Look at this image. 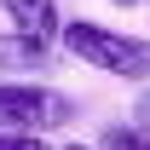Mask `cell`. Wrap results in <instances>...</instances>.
I'll return each instance as SVG.
<instances>
[{"instance_id": "obj_9", "label": "cell", "mask_w": 150, "mask_h": 150, "mask_svg": "<svg viewBox=\"0 0 150 150\" xmlns=\"http://www.w3.org/2000/svg\"><path fill=\"white\" fill-rule=\"evenodd\" d=\"M115 6H144V0H115Z\"/></svg>"}, {"instance_id": "obj_6", "label": "cell", "mask_w": 150, "mask_h": 150, "mask_svg": "<svg viewBox=\"0 0 150 150\" xmlns=\"http://www.w3.org/2000/svg\"><path fill=\"white\" fill-rule=\"evenodd\" d=\"M0 150H46L40 133H0Z\"/></svg>"}, {"instance_id": "obj_5", "label": "cell", "mask_w": 150, "mask_h": 150, "mask_svg": "<svg viewBox=\"0 0 150 150\" xmlns=\"http://www.w3.org/2000/svg\"><path fill=\"white\" fill-rule=\"evenodd\" d=\"M98 144H104V150H150V127H139V121L121 127V121H115V127H104Z\"/></svg>"}, {"instance_id": "obj_3", "label": "cell", "mask_w": 150, "mask_h": 150, "mask_svg": "<svg viewBox=\"0 0 150 150\" xmlns=\"http://www.w3.org/2000/svg\"><path fill=\"white\" fill-rule=\"evenodd\" d=\"M0 12L12 18V29H23V35H40V40H58V29H64L58 0H0Z\"/></svg>"}, {"instance_id": "obj_1", "label": "cell", "mask_w": 150, "mask_h": 150, "mask_svg": "<svg viewBox=\"0 0 150 150\" xmlns=\"http://www.w3.org/2000/svg\"><path fill=\"white\" fill-rule=\"evenodd\" d=\"M64 52L75 64H87L98 75H115V81H150V40L144 35H121L110 23H93V18H64L58 29Z\"/></svg>"}, {"instance_id": "obj_7", "label": "cell", "mask_w": 150, "mask_h": 150, "mask_svg": "<svg viewBox=\"0 0 150 150\" xmlns=\"http://www.w3.org/2000/svg\"><path fill=\"white\" fill-rule=\"evenodd\" d=\"M139 127H150V93L139 98Z\"/></svg>"}, {"instance_id": "obj_4", "label": "cell", "mask_w": 150, "mask_h": 150, "mask_svg": "<svg viewBox=\"0 0 150 150\" xmlns=\"http://www.w3.org/2000/svg\"><path fill=\"white\" fill-rule=\"evenodd\" d=\"M46 64H52V40L23 35V29L0 35V69H46Z\"/></svg>"}, {"instance_id": "obj_8", "label": "cell", "mask_w": 150, "mask_h": 150, "mask_svg": "<svg viewBox=\"0 0 150 150\" xmlns=\"http://www.w3.org/2000/svg\"><path fill=\"white\" fill-rule=\"evenodd\" d=\"M64 150H104V144H64Z\"/></svg>"}, {"instance_id": "obj_2", "label": "cell", "mask_w": 150, "mask_h": 150, "mask_svg": "<svg viewBox=\"0 0 150 150\" xmlns=\"http://www.w3.org/2000/svg\"><path fill=\"white\" fill-rule=\"evenodd\" d=\"M75 121V98L40 81H0V133H52Z\"/></svg>"}]
</instances>
